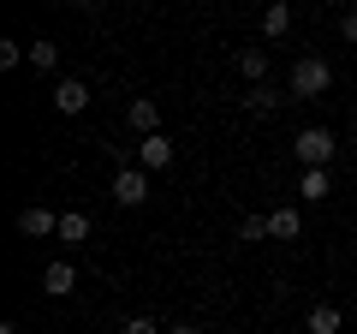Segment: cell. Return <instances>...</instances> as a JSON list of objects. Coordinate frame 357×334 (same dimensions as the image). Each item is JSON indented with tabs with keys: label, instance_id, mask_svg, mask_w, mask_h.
<instances>
[{
	"label": "cell",
	"instance_id": "obj_22",
	"mask_svg": "<svg viewBox=\"0 0 357 334\" xmlns=\"http://www.w3.org/2000/svg\"><path fill=\"white\" fill-rule=\"evenodd\" d=\"M173 334H197V328H173Z\"/></svg>",
	"mask_w": 357,
	"mask_h": 334
},
{
	"label": "cell",
	"instance_id": "obj_17",
	"mask_svg": "<svg viewBox=\"0 0 357 334\" xmlns=\"http://www.w3.org/2000/svg\"><path fill=\"white\" fill-rule=\"evenodd\" d=\"M238 239H244V245L268 239V215H244V221H238Z\"/></svg>",
	"mask_w": 357,
	"mask_h": 334
},
{
	"label": "cell",
	"instance_id": "obj_10",
	"mask_svg": "<svg viewBox=\"0 0 357 334\" xmlns=\"http://www.w3.org/2000/svg\"><path fill=\"white\" fill-rule=\"evenodd\" d=\"M333 191V180H328V167H304V180H298V197L304 203H321V197Z\"/></svg>",
	"mask_w": 357,
	"mask_h": 334
},
{
	"label": "cell",
	"instance_id": "obj_9",
	"mask_svg": "<svg viewBox=\"0 0 357 334\" xmlns=\"http://www.w3.org/2000/svg\"><path fill=\"white\" fill-rule=\"evenodd\" d=\"M298 233H304L298 209H268V239H298Z\"/></svg>",
	"mask_w": 357,
	"mask_h": 334
},
{
	"label": "cell",
	"instance_id": "obj_7",
	"mask_svg": "<svg viewBox=\"0 0 357 334\" xmlns=\"http://www.w3.org/2000/svg\"><path fill=\"white\" fill-rule=\"evenodd\" d=\"M18 233H30V239H48V233H60V215H54V209H42V203H30L24 215H18Z\"/></svg>",
	"mask_w": 357,
	"mask_h": 334
},
{
	"label": "cell",
	"instance_id": "obj_18",
	"mask_svg": "<svg viewBox=\"0 0 357 334\" xmlns=\"http://www.w3.org/2000/svg\"><path fill=\"white\" fill-rule=\"evenodd\" d=\"M119 334H161V328H155L149 317H131V322H126V328H119Z\"/></svg>",
	"mask_w": 357,
	"mask_h": 334
},
{
	"label": "cell",
	"instance_id": "obj_15",
	"mask_svg": "<svg viewBox=\"0 0 357 334\" xmlns=\"http://www.w3.org/2000/svg\"><path fill=\"white\" fill-rule=\"evenodd\" d=\"M244 108H250V114H274V108H280V96L268 90V84H250V96H244Z\"/></svg>",
	"mask_w": 357,
	"mask_h": 334
},
{
	"label": "cell",
	"instance_id": "obj_4",
	"mask_svg": "<svg viewBox=\"0 0 357 334\" xmlns=\"http://www.w3.org/2000/svg\"><path fill=\"white\" fill-rule=\"evenodd\" d=\"M126 126L137 131V138H155V131H161V102H149V96H137V102L126 108Z\"/></svg>",
	"mask_w": 357,
	"mask_h": 334
},
{
	"label": "cell",
	"instance_id": "obj_19",
	"mask_svg": "<svg viewBox=\"0 0 357 334\" xmlns=\"http://www.w3.org/2000/svg\"><path fill=\"white\" fill-rule=\"evenodd\" d=\"M340 36H345V42H357V13H345V18H340Z\"/></svg>",
	"mask_w": 357,
	"mask_h": 334
},
{
	"label": "cell",
	"instance_id": "obj_8",
	"mask_svg": "<svg viewBox=\"0 0 357 334\" xmlns=\"http://www.w3.org/2000/svg\"><path fill=\"white\" fill-rule=\"evenodd\" d=\"M72 286H77V269H72V263H48V269H42V293H48V298H66V293H72Z\"/></svg>",
	"mask_w": 357,
	"mask_h": 334
},
{
	"label": "cell",
	"instance_id": "obj_14",
	"mask_svg": "<svg viewBox=\"0 0 357 334\" xmlns=\"http://www.w3.org/2000/svg\"><path fill=\"white\" fill-rule=\"evenodd\" d=\"M304 334H340V310H333V305H316V310L304 317Z\"/></svg>",
	"mask_w": 357,
	"mask_h": 334
},
{
	"label": "cell",
	"instance_id": "obj_20",
	"mask_svg": "<svg viewBox=\"0 0 357 334\" xmlns=\"http://www.w3.org/2000/svg\"><path fill=\"white\" fill-rule=\"evenodd\" d=\"M0 334H24V328H18V322H0Z\"/></svg>",
	"mask_w": 357,
	"mask_h": 334
},
{
	"label": "cell",
	"instance_id": "obj_12",
	"mask_svg": "<svg viewBox=\"0 0 357 334\" xmlns=\"http://www.w3.org/2000/svg\"><path fill=\"white\" fill-rule=\"evenodd\" d=\"M268 66H274V60H268V48H238V72L250 78V84H262Z\"/></svg>",
	"mask_w": 357,
	"mask_h": 334
},
{
	"label": "cell",
	"instance_id": "obj_3",
	"mask_svg": "<svg viewBox=\"0 0 357 334\" xmlns=\"http://www.w3.org/2000/svg\"><path fill=\"white\" fill-rule=\"evenodd\" d=\"M114 203L119 209L149 203V167H119V173H114Z\"/></svg>",
	"mask_w": 357,
	"mask_h": 334
},
{
	"label": "cell",
	"instance_id": "obj_2",
	"mask_svg": "<svg viewBox=\"0 0 357 334\" xmlns=\"http://www.w3.org/2000/svg\"><path fill=\"white\" fill-rule=\"evenodd\" d=\"M333 150H340V138H333L328 126H310V131H298V138H292V155H298L304 167H328Z\"/></svg>",
	"mask_w": 357,
	"mask_h": 334
},
{
	"label": "cell",
	"instance_id": "obj_1",
	"mask_svg": "<svg viewBox=\"0 0 357 334\" xmlns=\"http://www.w3.org/2000/svg\"><path fill=\"white\" fill-rule=\"evenodd\" d=\"M328 84H333V66L321 60V54H304V60L292 66V96H298V102H316Z\"/></svg>",
	"mask_w": 357,
	"mask_h": 334
},
{
	"label": "cell",
	"instance_id": "obj_5",
	"mask_svg": "<svg viewBox=\"0 0 357 334\" xmlns=\"http://www.w3.org/2000/svg\"><path fill=\"white\" fill-rule=\"evenodd\" d=\"M173 138H167V131H155V138H143L137 143V167H149V173H155V167H173Z\"/></svg>",
	"mask_w": 357,
	"mask_h": 334
},
{
	"label": "cell",
	"instance_id": "obj_11",
	"mask_svg": "<svg viewBox=\"0 0 357 334\" xmlns=\"http://www.w3.org/2000/svg\"><path fill=\"white\" fill-rule=\"evenodd\" d=\"M286 30H292V6H286V0H274V6L262 13V36H268V42H280Z\"/></svg>",
	"mask_w": 357,
	"mask_h": 334
},
{
	"label": "cell",
	"instance_id": "obj_16",
	"mask_svg": "<svg viewBox=\"0 0 357 334\" xmlns=\"http://www.w3.org/2000/svg\"><path fill=\"white\" fill-rule=\"evenodd\" d=\"M30 66H36V72H54V66H60V48H54V42H36V48H30Z\"/></svg>",
	"mask_w": 357,
	"mask_h": 334
},
{
	"label": "cell",
	"instance_id": "obj_13",
	"mask_svg": "<svg viewBox=\"0 0 357 334\" xmlns=\"http://www.w3.org/2000/svg\"><path fill=\"white\" fill-rule=\"evenodd\" d=\"M60 239L66 245H84L89 239V215H84V209H66V215H60Z\"/></svg>",
	"mask_w": 357,
	"mask_h": 334
},
{
	"label": "cell",
	"instance_id": "obj_21",
	"mask_svg": "<svg viewBox=\"0 0 357 334\" xmlns=\"http://www.w3.org/2000/svg\"><path fill=\"white\" fill-rule=\"evenodd\" d=\"M77 6H102V0H77Z\"/></svg>",
	"mask_w": 357,
	"mask_h": 334
},
{
	"label": "cell",
	"instance_id": "obj_6",
	"mask_svg": "<svg viewBox=\"0 0 357 334\" xmlns=\"http://www.w3.org/2000/svg\"><path fill=\"white\" fill-rule=\"evenodd\" d=\"M54 108H60V114H84L89 108V84L84 78H60V84H54Z\"/></svg>",
	"mask_w": 357,
	"mask_h": 334
}]
</instances>
